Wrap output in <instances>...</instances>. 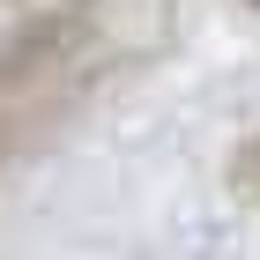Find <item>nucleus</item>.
Instances as JSON below:
<instances>
[{"label":"nucleus","mask_w":260,"mask_h":260,"mask_svg":"<svg viewBox=\"0 0 260 260\" xmlns=\"http://www.w3.org/2000/svg\"><path fill=\"white\" fill-rule=\"evenodd\" d=\"M8 8H15V0H0V15H8Z\"/></svg>","instance_id":"20e7f679"},{"label":"nucleus","mask_w":260,"mask_h":260,"mask_svg":"<svg viewBox=\"0 0 260 260\" xmlns=\"http://www.w3.org/2000/svg\"><path fill=\"white\" fill-rule=\"evenodd\" d=\"M223 179H231V193L245 201V208H260V126L231 149V164H223Z\"/></svg>","instance_id":"f03ea898"},{"label":"nucleus","mask_w":260,"mask_h":260,"mask_svg":"<svg viewBox=\"0 0 260 260\" xmlns=\"http://www.w3.org/2000/svg\"><path fill=\"white\" fill-rule=\"evenodd\" d=\"M231 8H245V15H260V0H231Z\"/></svg>","instance_id":"7ed1b4c3"},{"label":"nucleus","mask_w":260,"mask_h":260,"mask_svg":"<svg viewBox=\"0 0 260 260\" xmlns=\"http://www.w3.org/2000/svg\"><path fill=\"white\" fill-rule=\"evenodd\" d=\"M97 52H104V0H52L0 38V126L8 141L38 149L97 97Z\"/></svg>","instance_id":"f257e3e1"}]
</instances>
